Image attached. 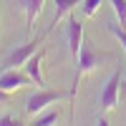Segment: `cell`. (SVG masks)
Returning <instances> with one entry per match:
<instances>
[{
  "label": "cell",
  "instance_id": "1",
  "mask_svg": "<svg viewBox=\"0 0 126 126\" xmlns=\"http://www.w3.org/2000/svg\"><path fill=\"white\" fill-rule=\"evenodd\" d=\"M109 61L106 53H96V50H91V48H81V56L76 61V78H73V86H71V101H76V88H78V83L83 76H88V73H93L96 68H101L103 63Z\"/></svg>",
  "mask_w": 126,
  "mask_h": 126
},
{
  "label": "cell",
  "instance_id": "2",
  "mask_svg": "<svg viewBox=\"0 0 126 126\" xmlns=\"http://www.w3.org/2000/svg\"><path fill=\"white\" fill-rule=\"evenodd\" d=\"M53 30V25H48V30L46 33H40V35H35L33 40H28V43H23V46H18L15 50H10V56L0 63V68L3 71H10V68H18V66H25L28 63V58L33 56V53H38V46L46 40V35Z\"/></svg>",
  "mask_w": 126,
  "mask_h": 126
},
{
  "label": "cell",
  "instance_id": "3",
  "mask_svg": "<svg viewBox=\"0 0 126 126\" xmlns=\"http://www.w3.org/2000/svg\"><path fill=\"white\" fill-rule=\"evenodd\" d=\"M63 98H71V93H66V91H35V93H30L28 101H25V113L28 116H35V113H40L46 106H50V103H56V101H63Z\"/></svg>",
  "mask_w": 126,
  "mask_h": 126
},
{
  "label": "cell",
  "instance_id": "4",
  "mask_svg": "<svg viewBox=\"0 0 126 126\" xmlns=\"http://www.w3.org/2000/svg\"><path fill=\"white\" fill-rule=\"evenodd\" d=\"M121 86H124V68H116V73L106 81V86H103V91H101V109L106 113L119 106V91H121Z\"/></svg>",
  "mask_w": 126,
  "mask_h": 126
},
{
  "label": "cell",
  "instance_id": "5",
  "mask_svg": "<svg viewBox=\"0 0 126 126\" xmlns=\"http://www.w3.org/2000/svg\"><path fill=\"white\" fill-rule=\"evenodd\" d=\"M66 35H68V50H71V58H73V63H76L78 56H81V48H83V23H81V20H76L73 15H68Z\"/></svg>",
  "mask_w": 126,
  "mask_h": 126
},
{
  "label": "cell",
  "instance_id": "6",
  "mask_svg": "<svg viewBox=\"0 0 126 126\" xmlns=\"http://www.w3.org/2000/svg\"><path fill=\"white\" fill-rule=\"evenodd\" d=\"M28 83H33V81H30V76H28V73L15 71V68H10V71H3V73H0V88L8 91V93L20 91L23 86H28Z\"/></svg>",
  "mask_w": 126,
  "mask_h": 126
},
{
  "label": "cell",
  "instance_id": "7",
  "mask_svg": "<svg viewBox=\"0 0 126 126\" xmlns=\"http://www.w3.org/2000/svg\"><path fill=\"white\" fill-rule=\"evenodd\" d=\"M43 56H46V50H38V53H33L28 58V63H25V73L30 76V81H33L35 86H46V78H43V73H40Z\"/></svg>",
  "mask_w": 126,
  "mask_h": 126
},
{
  "label": "cell",
  "instance_id": "8",
  "mask_svg": "<svg viewBox=\"0 0 126 126\" xmlns=\"http://www.w3.org/2000/svg\"><path fill=\"white\" fill-rule=\"evenodd\" d=\"M43 3H46V0H20L23 13H25V28H28V30H33L35 18L40 15V10H43Z\"/></svg>",
  "mask_w": 126,
  "mask_h": 126
},
{
  "label": "cell",
  "instance_id": "9",
  "mask_svg": "<svg viewBox=\"0 0 126 126\" xmlns=\"http://www.w3.org/2000/svg\"><path fill=\"white\" fill-rule=\"evenodd\" d=\"M81 3H83V0H53V5H56V15H53V23H50V25L56 28L61 20L66 18V15H71V13H73V8L81 5Z\"/></svg>",
  "mask_w": 126,
  "mask_h": 126
},
{
  "label": "cell",
  "instance_id": "10",
  "mask_svg": "<svg viewBox=\"0 0 126 126\" xmlns=\"http://www.w3.org/2000/svg\"><path fill=\"white\" fill-rule=\"evenodd\" d=\"M58 124V111H48L43 116H35L30 126H56Z\"/></svg>",
  "mask_w": 126,
  "mask_h": 126
},
{
  "label": "cell",
  "instance_id": "11",
  "mask_svg": "<svg viewBox=\"0 0 126 126\" xmlns=\"http://www.w3.org/2000/svg\"><path fill=\"white\" fill-rule=\"evenodd\" d=\"M109 3L113 8V13H116V18H119V25L126 28V0H109Z\"/></svg>",
  "mask_w": 126,
  "mask_h": 126
},
{
  "label": "cell",
  "instance_id": "12",
  "mask_svg": "<svg viewBox=\"0 0 126 126\" xmlns=\"http://www.w3.org/2000/svg\"><path fill=\"white\" fill-rule=\"evenodd\" d=\"M101 5H103V0H83V3H81V10H83V15H86V18H93V15L98 13Z\"/></svg>",
  "mask_w": 126,
  "mask_h": 126
},
{
  "label": "cell",
  "instance_id": "13",
  "mask_svg": "<svg viewBox=\"0 0 126 126\" xmlns=\"http://www.w3.org/2000/svg\"><path fill=\"white\" fill-rule=\"evenodd\" d=\"M0 126H25V124H20L13 116H0Z\"/></svg>",
  "mask_w": 126,
  "mask_h": 126
},
{
  "label": "cell",
  "instance_id": "14",
  "mask_svg": "<svg viewBox=\"0 0 126 126\" xmlns=\"http://www.w3.org/2000/svg\"><path fill=\"white\" fill-rule=\"evenodd\" d=\"M8 101H10V93L0 88V103H8Z\"/></svg>",
  "mask_w": 126,
  "mask_h": 126
},
{
  "label": "cell",
  "instance_id": "15",
  "mask_svg": "<svg viewBox=\"0 0 126 126\" xmlns=\"http://www.w3.org/2000/svg\"><path fill=\"white\" fill-rule=\"evenodd\" d=\"M96 126H111V124H109V119H106V116H101V119L96 121Z\"/></svg>",
  "mask_w": 126,
  "mask_h": 126
},
{
  "label": "cell",
  "instance_id": "16",
  "mask_svg": "<svg viewBox=\"0 0 126 126\" xmlns=\"http://www.w3.org/2000/svg\"><path fill=\"white\" fill-rule=\"evenodd\" d=\"M124 86H126V83H124Z\"/></svg>",
  "mask_w": 126,
  "mask_h": 126
}]
</instances>
